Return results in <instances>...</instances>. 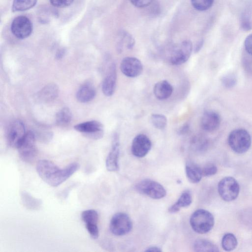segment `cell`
<instances>
[{"mask_svg": "<svg viewBox=\"0 0 252 252\" xmlns=\"http://www.w3.org/2000/svg\"><path fill=\"white\" fill-rule=\"evenodd\" d=\"M79 168L77 162H72L64 168L59 167L52 161L40 159L36 163V170L43 181L52 187H57L68 179Z\"/></svg>", "mask_w": 252, "mask_h": 252, "instance_id": "cell-1", "label": "cell"}, {"mask_svg": "<svg viewBox=\"0 0 252 252\" xmlns=\"http://www.w3.org/2000/svg\"><path fill=\"white\" fill-rule=\"evenodd\" d=\"M190 224L192 229L199 234L209 232L214 225V218L209 211L198 209L194 211L190 218Z\"/></svg>", "mask_w": 252, "mask_h": 252, "instance_id": "cell-2", "label": "cell"}, {"mask_svg": "<svg viewBox=\"0 0 252 252\" xmlns=\"http://www.w3.org/2000/svg\"><path fill=\"white\" fill-rule=\"evenodd\" d=\"M228 144L235 153H246L251 145V137L245 129L238 128L232 130L228 136Z\"/></svg>", "mask_w": 252, "mask_h": 252, "instance_id": "cell-3", "label": "cell"}, {"mask_svg": "<svg viewBox=\"0 0 252 252\" xmlns=\"http://www.w3.org/2000/svg\"><path fill=\"white\" fill-rule=\"evenodd\" d=\"M35 136L32 131L27 132L25 136L17 148L21 159L27 163L33 162L37 155L35 146Z\"/></svg>", "mask_w": 252, "mask_h": 252, "instance_id": "cell-4", "label": "cell"}, {"mask_svg": "<svg viewBox=\"0 0 252 252\" xmlns=\"http://www.w3.org/2000/svg\"><path fill=\"white\" fill-rule=\"evenodd\" d=\"M135 189L138 192L154 199L162 198L166 194L165 189L161 184L149 179L140 181L136 185Z\"/></svg>", "mask_w": 252, "mask_h": 252, "instance_id": "cell-5", "label": "cell"}, {"mask_svg": "<svg viewBox=\"0 0 252 252\" xmlns=\"http://www.w3.org/2000/svg\"><path fill=\"white\" fill-rule=\"evenodd\" d=\"M218 192L225 201L235 200L239 195L240 187L237 181L232 177H225L219 183Z\"/></svg>", "mask_w": 252, "mask_h": 252, "instance_id": "cell-6", "label": "cell"}, {"mask_svg": "<svg viewBox=\"0 0 252 252\" xmlns=\"http://www.w3.org/2000/svg\"><path fill=\"white\" fill-rule=\"evenodd\" d=\"M109 228L111 233L114 235L123 236L131 231L132 228V222L126 214L118 213L112 217Z\"/></svg>", "mask_w": 252, "mask_h": 252, "instance_id": "cell-7", "label": "cell"}, {"mask_svg": "<svg viewBox=\"0 0 252 252\" xmlns=\"http://www.w3.org/2000/svg\"><path fill=\"white\" fill-rule=\"evenodd\" d=\"M74 129L90 139H100L103 135V126L101 123L95 120L90 121L78 124L74 126Z\"/></svg>", "mask_w": 252, "mask_h": 252, "instance_id": "cell-8", "label": "cell"}, {"mask_svg": "<svg viewBox=\"0 0 252 252\" xmlns=\"http://www.w3.org/2000/svg\"><path fill=\"white\" fill-rule=\"evenodd\" d=\"M25 125L20 120L13 122L9 126L6 133V141L9 146L17 148L25 136Z\"/></svg>", "mask_w": 252, "mask_h": 252, "instance_id": "cell-9", "label": "cell"}, {"mask_svg": "<svg viewBox=\"0 0 252 252\" xmlns=\"http://www.w3.org/2000/svg\"><path fill=\"white\" fill-rule=\"evenodd\" d=\"M11 30L13 35L17 38H26L30 36L32 32V23L25 16H18L13 20Z\"/></svg>", "mask_w": 252, "mask_h": 252, "instance_id": "cell-10", "label": "cell"}, {"mask_svg": "<svg viewBox=\"0 0 252 252\" xmlns=\"http://www.w3.org/2000/svg\"><path fill=\"white\" fill-rule=\"evenodd\" d=\"M192 50V44L189 40L182 41L176 47L170 57V63L173 65H180L189 58Z\"/></svg>", "mask_w": 252, "mask_h": 252, "instance_id": "cell-11", "label": "cell"}, {"mask_svg": "<svg viewBox=\"0 0 252 252\" xmlns=\"http://www.w3.org/2000/svg\"><path fill=\"white\" fill-rule=\"evenodd\" d=\"M143 65L136 58L126 57L124 58L120 64L122 72L126 76L134 78L140 75L143 71Z\"/></svg>", "mask_w": 252, "mask_h": 252, "instance_id": "cell-12", "label": "cell"}, {"mask_svg": "<svg viewBox=\"0 0 252 252\" xmlns=\"http://www.w3.org/2000/svg\"><path fill=\"white\" fill-rule=\"evenodd\" d=\"M151 147L152 143L149 137L144 134H139L132 140L131 153L136 157L142 158L149 153Z\"/></svg>", "mask_w": 252, "mask_h": 252, "instance_id": "cell-13", "label": "cell"}, {"mask_svg": "<svg viewBox=\"0 0 252 252\" xmlns=\"http://www.w3.org/2000/svg\"><path fill=\"white\" fill-rule=\"evenodd\" d=\"M119 138L118 135L117 133H115L113 136L111 151L106 159L105 165L108 171L115 172L119 169Z\"/></svg>", "mask_w": 252, "mask_h": 252, "instance_id": "cell-14", "label": "cell"}, {"mask_svg": "<svg viewBox=\"0 0 252 252\" xmlns=\"http://www.w3.org/2000/svg\"><path fill=\"white\" fill-rule=\"evenodd\" d=\"M220 118L219 114L212 110H207L204 112L201 118L200 126L204 130L213 131L220 126Z\"/></svg>", "mask_w": 252, "mask_h": 252, "instance_id": "cell-15", "label": "cell"}, {"mask_svg": "<svg viewBox=\"0 0 252 252\" xmlns=\"http://www.w3.org/2000/svg\"><path fill=\"white\" fill-rule=\"evenodd\" d=\"M117 81V72L116 66L112 63L108 70L102 84V91L107 96H110L115 92Z\"/></svg>", "mask_w": 252, "mask_h": 252, "instance_id": "cell-16", "label": "cell"}, {"mask_svg": "<svg viewBox=\"0 0 252 252\" xmlns=\"http://www.w3.org/2000/svg\"><path fill=\"white\" fill-rule=\"evenodd\" d=\"M173 88L167 80H161L154 86L153 92L155 96L159 100L168 98L172 94Z\"/></svg>", "mask_w": 252, "mask_h": 252, "instance_id": "cell-17", "label": "cell"}, {"mask_svg": "<svg viewBox=\"0 0 252 252\" xmlns=\"http://www.w3.org/2000/svg\"><path fill=\"white\" fill-rule=\"evenodd\" d=\"M59 94V88L55 84H49L42 88L37 94V98L41 102H47L54 100Z\"/></svg>", "mask_w": 252, "mask_h": 252, "instance_id": "cell-18", "label": "cell"}, {"mask_svg": "<svg viewBox=\"0 0 252 252\" xmlns=\"http://www.w3.org/2000/svg\"><path fill=\"white\" fill-rule=\"evenodd\" d=\"M95 91L94 87L89 84L82 85L76 93L77 100L82 103L91 101L95 95Z\"/></svg>", "mask_w": 252, "mask_h": 252, "instance_id": "cell-19", "label": "cell"}, {"mask_svg": "<svg viewBox=\"0 0 252 252\" xmlns=\"http://www.w3.org/2000/svg\"><path fill=\"white\" fill-rule=\"evenodd\" d=\"M186 173L189 181L192 183H197L202 178V169L195 163L188 162L186 164Z\"/></svg>", "mask_w": 252, "mask_h": 252, "instance_id": "cell-20", "label": "cell"}, {"mask_svg": "<svg viewBox=\"0 0 252 252\" xmlns=\"http://www.w3.org/2000/svg\"><path fill=\"white\" fill-rule=\"evenodd\" d=\"M192 202V196L189 191H184L177 201L171 206L168 209L170 213H175L178 212L181 208L189 206Z\"/></svg>", "mask_w": 252, "mask_h": 252, "instance_id": "cell-21", "label": "cell"}, {"mask_svg": "<svg viewBox=\"0 0 252 252\" xmlns=\"http://www.w3.org/2000/svg\"><path fill=\"white\" fill-rule=\"evenodd\" d=\"M21 199L23 205L28 209L38 210L41 207V200L33 197L26 191L21 192Z\"/></svg>", "mask_w": 252, "mask_h": 252, "instance_id": "cell-22", "label": "cell"}, {"mask_svg": "<svg viewBox=\"0 0 252 252\" xmlns=\"http://www.w3.org/2000/svg\"><path fill=\"white\" fill-rule=\"evenodd\" d=\"M193 249L195 252H219L217 246L212 242L203 239L196 240L193 244Z\"/></svg>", "mask_w": 252, "mask_h": 252, "instance_id": "cell-23", "label": "cell"}, {"mask_svg": "<svg viewBox=\"0 0 252 252\" xmlns=\"http://www.w3.org/2000/svg\"><path fill=\"white\" fill-rule=\"evenodd\" d=\"M72 115L70 110L67 107H63L59 110L56 116V121L60 126H66L71 121Z\"/></svg>", "mask_w": 252, "mask_h": 252, "instance_id": "cell-24", "label": "cell"}, {"mask_svg": "<svg viewBox=\"0 0 252 252\" xmlns=\"http://www.w3.org/2000/svg\"><path fill=\"white\" fill-rule=\"evenodd\" d=\"M37 0H13L12 6L13 12L23 11L35 5Z\"/></svg>", "mask_w": 252, "mask_h": 252, "instance_id": "cell-25", "label": "cell"}, {"mask_svg": "<svg viewBox=\"0 0 252 252\" xmlns=\"http://www.w3.org/2000/svg\"><path fill=\"white\" fill-rule=\"evenodd\" d=\"M81 217L85 225H97L98 215L94 210L89 209L83 211Z\"/></svg>", "mask_w": 252, "mask_h": 252, "instance_id": "cell-26", "label": "cell"}, {"mask_svg": "<svg viewBox=\"0 0 252 252\" xmlns=\"http://www.w3.org/2000/svg\"><path fill=\"white\" fill-rule=\"evenodd\" d=\"M237 240L234 234L230 233L225 234L221 240V246L226 251H231L237 246Z\"/></svg>", "mask_w": 252, "mask_h": 252, "instance_id": "cell-27", "label": "cell"}, {"mask_svg": "<svg viewBox=\"0 0 252 252\" xmlns=\"http://www.w3.org/2000/svg\"><path fill=\"white\" fill-rule=\"evenodd\" d=\"M134 40L132 36L126 31H122L120 34V40L119 42L118 48L122 50L124 45L126 48L131 49L134 45Z\"/></svg>", "mask_w": 252, "mask_h": 252, "instance_id": "cell-28", "label": "cell"}, {"mask_svg": "<svg viewBox=\"0 0 252 252\" xmlns=\"http://www.w3.org/2000/svg\"><path fill=\"white\" fill-rule=\"evenodd\" d=\"M151 121L153 125L158 129L164 128L167 125V118L164 115L162 114H152Z\"/></svg>", "mask_w": 252, "mask_h": 252, "instance_id": "cell-29", "label": "cell"}, {"mask_svg": "<svg viewBox=\"0 0 252 252\" xmlns=\"http://www.w3.org/2000/svg\"><path fill=\"white\" fill-rule=\"evenodd\" d=\"M214 0H190L192 6L198 11H205L213 5Z\"/></svg>", "mask_w": 252, "mask_h": 252, "instance_id": "cell-30", "label": "cell"}, {"mask_svg": "<svg viewBox=\"0 0 252 252\" xmlns=\"http://www.w3.org/2000/svg\"><path fill=\"white\" fill-rule=\"evenodd\" d=\"M235 76L232 74L225 75L221 78V82L223 85L227 88H233L236 84Z\"/></svg>", "mask_w": 252, "mask_h": 252, "instance_id": "cell-31", "label": "cell"}, {"mask_svg": "<svg viewBox=\"0 0 252 252\" xmlns=\"http://www.w3.org/2000/svg\"><path fill=\"white\" fill-rule=\"evenodd\" d=\"M202 175L209 177L215 175L217 172V167L212 163L205 165L202 169Z\"/></svg>", "mask_w": 252, "mask_h": 252, "instance_id": "cell-32", "label": "cell"}, {"mask_svg": "<svg viewBox=\"0 0 252 252\" xmlns=\"http://www.w3.org/2000/svg\"><path fill=\"white\" fill-rule=\"evenodd\" d=\"M73 0H50L51 4L56 7H65L71 4Z\"/></svg>", "mask_w": 252, "mask_h": 252, "instance_id": "cell-33", "label": "cell"}, {"mask_svg": "<svg viewBox=\"0 0 252 252\" xmlns=\"http://www.w3.org/2000/svg\"><path fill=\"white\" fill-rule=\"evenodd\" d=\"M154 0H130L131 3L138 8L146 7L150 5Z\"/></svg>", "mask_w": 252, "mask_h": 252, "instance_id": "cell-34", "label": "cell"}, {"mask_svg": "<svg viewBox=\"0 0 252 252\" xmlns=\"http://www.w3.org/2000/svg\"><path fill=\"white\" fill-rule=\"evenodd\" d=\"M245 49L246 52L252 56V34L249 35L245 39L244 42Z\"/></svg>", "mask_w": 252, "mask_h": 252, "instance_id": "cell-35", "label": "cell"}, {"mask_svg": "<svg viewBox=\"0 0 252 252\" xmlns=\"http://www.w3.org/2000/svg\"><path fill=\"white\" fill-rule=\"evenodd\" d=\"M241 27L244 31H250L252 29V24L248 17H243L241 20Z\"/></svg>", "mask_w": 252, "mask_h": 252, "instance_id": "cell-36", "label": "cell"}, {"mask_svg": "<svg viewBox=\"0 0 252 252\" xmlns=\"http://www.w3.org/2000/svg\"><path fill=\"white\" fill-rule=\"evenodd\" d=\"M189 128V126L188 124H185L183 125L178 129V132L179 134H185L188 132Z\"/></svg>", "mask_w": 252, "mask_h": 252, "instance_id": "cell-37", "label": "cell"}, {"mask_svg": "<svg viewBox=\"0 0 252 252\" xmlns=\"http://www.w3.org/2000/svg\"><path fill=\"white\" fill-rule=\"evenodd\" d=\"M65 54V50L64 49H59L56 54L55 57L57 60H61L62 59Z\"/></svg>", "mask_w": 252, "mask_h": 252, "instance_id": "cell-38", "label": "cell"}, {"mask_svg": "<svg viewBox=\"0 0 252 252\" xmlns=\"http://www.w3.org/2000/svg\"><path fill=\"white\" fill-rule=\"evenodd\" d=\"M204 41L203 39H201L197 42L195 46L194 47V52L197 53L198 52L200 49L202 48L203 45Z\"/></svg>", "mask_w": 252, "mask_h": 252, "instance_id": "cell-39", "label": "cell"}, {"mask_svg": "<svg viewBox=\"0 0 252 252\" xmlns=\"http://www.w3.org/2000/svg\"><path fill=\"white\" fill-rule=\"evenodd\" d=\"M145 252H161V250L156 246H152L147 248V249L145 251Z\"/></svg>", "mask_w": 252, "mask_h": 252, "instance_id": "cell-40", "label": "cell"}]
</instances>
